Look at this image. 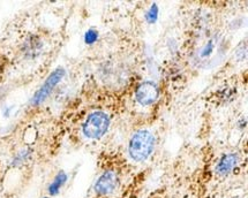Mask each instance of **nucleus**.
<instances>
[{
  "label": "nucleus",
  "instance_id": "nucleus-1",
  "mask_svg": "<svg viewBox=\"0 0 248 198\" xmlns=\"http://www.w3.org/2000/svg\"><path fill=\"white\" fill-rule=\"evenodd\" d=\"M155 148V137L148 130H139L132 136L128 144V154L135 161H143L149 158Z\"/></svg>",
  "mask_w": 248,
  "mask_h": 198
},
{
  "label": "nucleus",
  "instance_id": "nucleus-2",
  "mask_svg": "<svg viewBox=\"0 0 248 198\" xmlns=\"http://www.w3.org/2000/svg\"><path fill=\"white\" fill-rule=\"evenodd\" d=\"M108 127H110V116L102 111H96L88 115L82 126V131L87 139L97 140L104 136Z\"/></svg>",
  "mask_w": 248,
  "mask_h": 198
},
{
  "label": "nucleus",
  "instance_id": "nucleus-3",
  "mask_svg": "<svg viewBox=\"0 0 248 198\" xmlns=\"http://www.w3.org/2000/svg\"><path fill=\"white\" fill-rule=\"evenodd\" d=\"M65 74L66 71L63 68H57L56 71H52V73L49 75L46 81L43 83V85L35 92L34 97L31 99V104L34 105V106H38V105L43 103L45 99L51 95L53 89L59 85L60 81L63 79V76H65Z\"/></svg>",
  "mask_w": 248,
  "mask_h": 198
},
{
  "label": "nucleus",
  "instance_id": "nucleus-4",
  "mask_svg": "<svg viewBox=\"0 0 248 198\" xmlns=\"http://www.w3.org/2000/svg\"><path fill=\"white\" fill-rule=\"evenodd\" d=\"M159 97L158 85L153 81H146L138 86L135 91V98L142 106H149L154 104Z\"/></svg>",
  "mask_w": 248,
  "mask_h": 198
},
{
  "label": "nucleus",
  "instance_id": "nucleus-5",
  "mask_svg": "<svg viewBox=\"0 0 248 198\" xmlns=\"http://www.w3.org/2000/svg\"><path fill=\"white\" fill-rule=\"evenodd\" d=\"M118 184V178L116 173L112 172V170H107L99 176L97 181L95 184V191L98 195H108L113 193V190L116 189Z\"/></svg>",
  "mask_w": 248,
  "mask_h": 198
},
{
  "label": "nucleus",
  "instance_id": "nucleus-6",
  "mask_svg": "<svg viewBox=\"0 0 248 198\" xmlns=\"http://www.w3.org/2000/svg\"><path fill=\"white\" fill-rule=\"evenodd\" d=\"M238 163V155L235 154H228L223 156L216 166V173L219 175H226L234 169L235 165Z\"/></svg>",
  "mask_w": 248,
  "mask_h": 198
},
{
  "label": "nucleus",
  "instance_id": "nucleus-7",
  "mask_svg": "<svg viewBox=\"0 0 248 198\" xmlns=\"http://www.w3.org/2000/svg\"><path fill=\"white\" fill-rule=\"evenodd\" d=\"M66 181H67V175H66V173L59 172L58 174H57V176L54 178L52 184H51L50 187H49L50 195L54 196V195L58 194L62 185L66 184Z\"/></svg>",
  "mask_w": 248,
  "mask_h": 198
},
{
  "label": "nucleus",
  "instance_id": "nucleus-8",
  "mask_svg": "<svg viewBox=\"0 0 248 198\" xmlns=\"http://www.w3.org/2000/svg\"><path fill=\"white\" fill-rule=\"evenodd\" d=\"M158 12H159L158 6H157L156 4L151 5L150 8L148 10V12L146 13L147 22L150 23V25H154V23H155L157 21V19H158Z\"/></svg>",
  "mask_w": 248,
  "mask_h": 198
},
{
  "label": "nucleus",
  "instance_id": "nucleus-9",
  "mask_svg": "<svg viewBox=\"0 0 248 198\" xmlns=\"http://www.w3.org/2000/svg\"><path fill=\"white\" fill-rule=\"evenodd\" d=\"M98 40V32L95 29H89L84 34V42L86 44H93Z\"/></svg>",
  "mask_w": 248,
  "mask_h": 198
},
{
  "label": "nucleus",
  "instance_id": "nucleus-10",
  "mask_svg": "<svg viewBox=\"0 0 248 198\" xmlns=\"http://www.w3.org/2000/svg\"><path fill=\"white\" fill-rule=\"evenodd\" d=\"M213 50H214V42L209 41L207 44H205L203 50L201 51L202 58H207V57H209L211 53H213Z\"/></svg>",
  "mask_w": 248,
  "mask_h": 198
},
{
  "label": "nucleus",
  "instance_id": "nucleus-11",
  "mask_svg": "<svg viewBox=\"0 0 248 198\" xmlns=\"http://www.w3.org/2000/svg\"><path fill=\"white\" fill-rule=\"evenodd\" d=\"M44 198H47V197H44Z\"/></svg>",
  "mask_w": 248,
  "mask_h": 198
}]
</instances>
